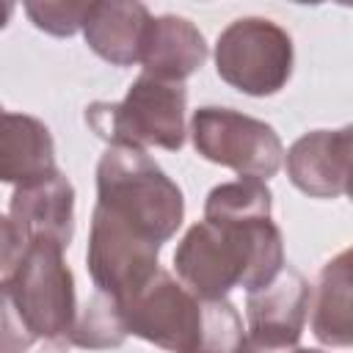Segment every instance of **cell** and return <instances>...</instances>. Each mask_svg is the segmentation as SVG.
<instances>
[{
  "instance_id": "8992f818",
  "label": "cell",
  "mask_w": 353,
  "mask_h": 353,
  "mask_svg": "<svg viewBox=\"0 0 353 353\" xmlns=\"http://www.w3.org/2000/svg\"><path fill=\"white\" fill-rule=\"evenodd\" d=\"M215 72L240 94L273 97L292 74V39L273 19H234L215 41Z\"/></svg>"
},
{
  "instance_id": "277c9868",
  "label": "cell",
  "mask_w": 353,
  "mask_h": 353,
  "mask_svg": "<svg viewBox=\"0 0 353 353\" xmlns=\"http://www.w3.org/2000/svg\"><path fill=\"white\" fill-rule=\"evenodd\" d=\"M97 207L149 237L168 243L185 218L179 185L143 152L108 146L97 163Z\"/></svg>"
},
{
  "instance_id": "7c38bea8",
  "label": "cell",
  "mask_w": 353,
  "mask_h": 353,
  "mask_svg": "<svg viewBox=\"0 0 353 353\" xmlns=\"http://www.w3.org/2000/svg\"><path fill=\"white\" fill-rule=\"evenodd\" d=\"M204 61L207 41L190 19L176 14L152 17L141 50L143 74L165 83H185L204 66Z\"/></svg>"
},
{
  "instance_id": "d6986e66",
  "label": "cell",
  "mask_w": 353,
  "mask_h": 353,
  "mask_svg": "<svg viewBox=\"0 0 353 353\" xmlns=\"http://www.w3.org/2000/svg\"><path fill=\"white\" fill-rule=\"evenodd\" d=\"M347 199H350V201H353V188H350V190H347Z\"/></svg>"
},
{
  "instance_id": "6da1fadb",
  "label": "cell",
  "mask_w": 353,
  "mask_h": 353,
  "mask_svg": "<svg viewBox=\"0 0 353 353\" xmlns=\"http://www.w3.org/2000/svg\"><path fill=\"white\" fill-rule=\"evenodd\" d=\"M270 201V188L254 176L215 185L204 201V221L193 223L174 251L176 279L201 298L268 287L287 265Z\"/></svg>"
},
{
  "instance_id": "30bf717a",
  "label": "cell",
  "mask_w": 353,
  "mask_h": 353,
  "mask_svg": "<svg viewBox=\"0 0 353 353\" xmlns=\"http://www.w3.org/2000/svg\"><path fill=\"white\" fill-rule=\"evenodd\" d=\"M290 182L312 199H336L353 188V124L312 130L284 154Z\"/></svg>"
},
{
  "instance_id": "5b68a950",
  "label": "cell",
  "mask_w": 353,
  "mask_h": 353,
  "mask_svg": "<svg viewBox=\"0 0 353 353\" xmlns=\"http://www.w3.org/2000/svg\"><path fill=\"white\" fill-rule=\"evenodd\" d=\"M185 110L188 91L182 83H165L141 74L119 102H91L85 124L108 146L130 149H168L185 146Z\"/></svg>"
},
{
  "instance_id": "9c48e42d",
  "label": "cell",
  "mask_w": 353,
  "mask_h": 353,
  "mask_svg": "<svg viewBox=\"0 0 353 353\" xmlns=\"http://www.w3.org/2000/svg\"><path fill=\"white\" fill-rule=\"evenodd\" d=\"M160 248L163 245L94 207L85 268L99 292L116 298L119 303L135 295L160 270Z\"/></svg>"
},
{
  "instance_id": "8fae6325",
  "label": "cell",
  "mask_w": 353,
  "mask_h": 353,
  "mask_svg": "<svg viewBox=\"0 0 353 353\" xmlns=\"http://www.w3.org/2000/svg\"><path fill=\"white\" fill-rule=\"evenodd\" d=\"M309 309H312V287L306 276L298 268L284 265V270L268 287L248 292L245 336L262 345H273V347L298 345Z\"/></svg>"
},
{
  "instance_id": "ac0fdd59",
  "label": "cell",
  "mask_w": 353,
  "mask_h": 353,
  "mask_svg": "<svg viewBox=\"0 0 353 353\" xmlns=\"http://www.w3.org/2000/svg\"><path fill=\"white\" fill-rule=\"evenodd\" d=\"M237 353H323V350H317V347H301V345H287V347H273V345H262V342H256V339H251V336H245Z\"/></svg>"
},
{
  "instance_id": "e0dca14e",
  "label": "cell",
  "mask_w": 353,
  "mask_h": 353,
  "mask_svg": "<svg viewBox=\"0 0 353 353\" xmlns=\"http://www.w3.org/2000/svg\"><path fill=\"white\" fill-rule=\"evenodd\" d=\"M88 11L91 3H77V0L25 3V14L30 17V22L50 36H74L77 30H83Z\"/></svg>"
},
{
  "instance_id": "52a82bcc",
  "label": "cell",
  "mask_w": 353,
  "mask_h": 353,
  "mask_svg": "<svg viewBox=\"0 0 353 353\" xmlns=\"http://www.w3.org/2000/svg\"><path fill=\"white\" fill-rule=\"evenodd\" d=\"M190 138L204 160L262 182L279 174L287 154L279 132L268 121L234 108H199L190 119Z\"/></svg>"
},
{
  "instance_id": "3957f363",
  "label": "cell",
  "mask_w": 353,
  "mask_h": 353,
  "mask_svg": "<svg viewBox=\"0 0 353 353\" xmlns=\"http://www.w3.org/2000/svg\"><path fill=\"white\" fill-rule=\"evenodd\" d=\"M0 290L3 353H25L36 339L69 342L77 323V298L58 240H30L14 270L0 276Z\"/></svg>"
},
{
  "instance_id": "7a4b0ae2",
  "label": "cell",
  "mask_w": 353,
  "mask_h": 353,
  "mask_svg": "<svg viewBox=\"0 0 353 353\" xmlns=\"http://www.w3.org/2000/svg\"><path fill=\"white\" fill-rule=\"evenodd\" d=\"M119 306L132 336L168 353H237L245 339L229 298H201L163 268Z\"/></svg>"
},
{
  "instance_id": "5bb4252c",
  "label": "cell",
  "mask_w": 353,
  "mask_h": 353,
  "mask_svg": "<svg viewBox=\"0 0 353 353\" xmlns=\"http://www.w3.org/2000/svg\"><path fill=\"white\" fill-rule=\"evenodd\" d=\"M58 174L55 141L44 121L28 113H3L0 176L8 185H33Z\"/></svg>"
},
{
  "instance_id": "ba28073f",
  "label": "cell",
  "mask_w": 353,
  "mask_h": 353,
  "mask_svg": "<svg viewBox=\"0 0 353 353\" xmlns=\"http://www.w3.org/2000/svg\"><path fill=\"white\" fill-rule=\"evenodd\" d=\"M72 234H74V188L61 171L50 179L14 188L8 212L3 215L0 223V243H3L0 276L14 270L30 240L50 237L58 240L63 248H69Z\"/></svg>"
},
{
  "instance_id": "4fadbf2b",
  "label": "cell",
  "mask_w": 353,
  "mask_h": 353,
  "mask_svg": "<svg viewBox=\"0 0 353 353\" xmlns=\"http://www.w3.org/2000/svg\"><path fill=\"white\" fill-rule=\"evenodd\" d=\"M152 22V14L143 3L124 0H99L91 3V11L83 25L85 44L113 66L141 63L143 36Z\"/></svg>"
},
{
  "instance_id": "2e32d148",
  "label": "cell",
  "mask_w": 353,
  "mask_h": 353,
  "mask_svg": "<svg viewBox=\"0 0 353 353\" xmlns=\"http://www.w3.org/2000/svg\"><path fill=\"white\" fill-rule=\"evenodd\" d=\"M127 336L130 331L119 301L94 290V295L83 303V312H77V323L72 328L69 345L85 350H105V347H119Z\"/></svg>"
},
{
  "instance_id": "9a60e30c",
  "label": "cell",
  "mask_w": 353,
  "mask_h": 353,
  "mask_svg": "<svg viewBox=\"0 0 353 353\" xmlns=\"http://www.w3.org/2000/svg\"><path fill=\"white\" fill-rule=\"evenodd\" d=\"M312 334L325 347H353V245L320 270L312 301Z\"/></svg>"
}]
</instances>
